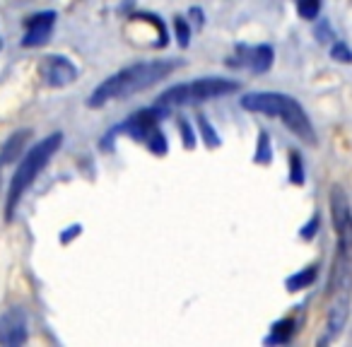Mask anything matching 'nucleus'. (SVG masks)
<instances>
[{
    "mask_svg": "<svg viewBox=\"0 0 352 347\" xmlns=\"http://www.w3.org/2000/svg\"><path fill=\"white\" fill-rule=\"evenodd\" d=\"M174 68L176 63H171V60H145V63L128 65V68L118 70L111 78L104 80L92 92V97L87 99V104L92 109H99L104 104L113 102V99H126L135 92L150 89L152 85L162 82Z\"/></svg>",
    "mask_w": 352,
    "mask_h": 347,
    "instance_id": "f257e3e1",
    "label": "nucleus"
},
{
    "mask_svg": "<svg viewBox=\"0 0 352 347\" xmlns=\"http://www.w3.org/2000/svg\"><path fill=\"white\" fill-rule=\"evenodd\" d=\"M241 107L246 111L254 113H268V116H280L283 123L294 133V135L302 137L307 145L316 142L314 135V126L309 121L307 111L294 102L287 94H278V92H251L246 97H241Z\"/></svg>",
    "mask_w": 352,
    "mask_h": 347,
    "instance_id": "f03ea898",
    "label": "nucleus"
},
{
    "mask_svg": "<svg viewBox=\"0 0 352 347\" xmlns=\"http://www.w3.org/2000/svg\"><path fill=\"white\" fill-rule=\"evenodd\" d=\"M352 304V249L338 246L328 280V335L336 337L345 328Z\"/></svg>",
    "mask_w": 352,
    "mask_h": 347,
    "instance_id": "7ed1b4c3",
    "label": "nucleus"
},
{
    "mask_svg": "<svg viewBox=\"0 0 352 347\" xmlns=\"http://www.w3.org/2000/svg\"><path fill=\"white\" fill-rule=\"evenodd\" d=\"M60 142H63V133H51L49 137L36 142L25 155V159L17 166L15 177H12V181H10V191H8V220L15 215V208H17V203H20V198L25 196V191L34 183V179L39 177L41 169L49 164L51 157L58 152Z\"/></svg>",
    "mask_w": 352,
    "mask_h": 347,
    "instance_id": "20e7f679",
    "label": "nucleus"
},
{
    "mask_svg": "<svg viewBox=\"0 0 352 347\" xmlns=\"http://www.w3.org/2000/svg\"><path fill=\"white\" fill-rule=\"evenodd\" d=\"M239 85L234 80H225V78H203V80H193V82H184L176 85V87L166 89L160 97L157 107L169 111L176 107H193V104L201 102H210L217 97H227V94L236 92Z\"/></svg>",
    "mask_w": 352,
    "mask_h": 347,
    "instance_id": "39448f33",
    "label": "nucleus"
},
{
    "mask_svg": "<svg viewBox=\"0 0 352 347\" xmlns=\"http://www.w3.org/2000/svg\"><path fill=\"white\" fill-rule=\"evenodd\" d=\"M162 113H166L164 109L160 107H152V109H142V111L133 113L131 118H128L126 123H123L118 131L128 133V135L133 137V140L138 142H145L147 147H150L155 155H164L166 152V137L164 133L160 131V118Z\"/></svg>",
    "mask_w": 352,
    "mask_h": 347,
    "instance_id": "423d86ee",
    "label": "nucleus"
},
{
    "mask_svg": "<svg viewBox=\"0 0 352 347\" xmlns=\"http://www.w3.org/2000/svg\"><path fill=\"white\" fill-rule=\"evenodd\" d=\"M331 217L338 246L340 249H352V208L340 186H333L331 191Z\"/></svg>",
    "mask_w": 352,
    "mask_h": 347,
    "instance_id": "0eeeda50",
    "label": "nucleus"
},
{
    "mask_svg": "<svg viewBox=\"0 0 352 347\" xmlns=\"http://www.w3.org/2000/svg\"><path fill=\"white\" fill-rule=\"evenodd\" d=\"M27 340V316L20 309H10L0 316V345L15 347Z\"/></svg>",
    "mask_w": 352,
    "mask_h": 347,
    "instance_id": "6e6552de",
    "label": "nucleus"
},
{
    "mask_svg": "<svg viewBox=\"0 0 352 347\" xmlns=\"http://www.w3.org/2000/svg\"><path fill=\"white\" fill-rule=\"evenodd\" d=\"M41 75H44L46 85H51V87H65V85L75 82L78 68L63 56H49L41 63Z\"/></svg>",
    "mask_w": 352,
    "mask_h": 347,
    "instance_id": "1a4fd4ad",
    "label": "nucleus"
},
{
    "mask_svg": "<svg viewBox=\"0 0 352 347\" xmlns=\"http://www.w3.org/2000/svg\"><path fill=\"white\" fill-rule=\"evenodd\" d=\"M54 25H56V12H51V10L30 17V20H27V32H25V39H22V46L32 49V46L46 44Z\"/></svg>",
    "mask_w": 352,
    "mask_h": 347,
    "instance_id": "9d476101",
    "label": "nucleus"
},
{
    "mask_svg": "<svg viewBox=\"0 0 352 347\" xmlns=\"http://www.w3.org/2000/svg\"><path fill=\"white\" fill-rule=\"evenodd\" d=\"M239 63L249 65L254 73H265L273 65V49L270 46H254V49L239 46Z\"/></svg>",
    "mask_w": 352,
    "mask_h": 347,
    "instance_id": "9b49d317",
    "label": "nucleus"
},
{
    "mask_svg": "<svg viewBox=\"0 0 352 347\" xmlns=\"http://www.w3.org/2000/svg\"><path fill=\"white\" fill-rule=\"evenodd\" d=\"M314 280H316V265H309V268L299 270L297 275L285 280V287H287V292H299V289L309 287Z\"/></svg>",
    "mask_w": 352,
    "mask_h": 347,
    "instance_id": "f8f14e48",
    "label": "nucleus"
},
{
    "mask_svg": "<svg viewBox=\"0 0 352 347\" xmlns=\"http://www.w3.org/2000/svg\"><path fill=\"white\" fill-rule=\"evenodd\" d=\"M294 328H297V323L292 321V318H285V321H280V323H275L273 326V335L268 337V345H285V342H289V337H292V333H294Z\"/></svg>",
    "mask_w": 352,
    "mask_h": 347,
    "instance_id": "ddd939ff",
    "label": "nucleus"
},
{
    "mask_svg": "<svg viewBox=\"0 0 352 347\" xmlns=\"http://www.w3.org/2000/svg\"><path fill=\"white\" fill-rule=\"evenodd\" d=\"M256 164H268L273 159V150H270V137L265 131L258 133V145H256Z\"/></svg>",
    "mask_w": 352,
    "mask_h": 347,
    "instance_id": "4468645a",
    "label": "nucleus"
},
{
    "mask_svg": "<svg viewBox=\"0 0 352 347\" xmlns=\"http://www.w3.org/2000/svg\"><path fill=\"white\" fill-rule=\"evenodd\" d=\"M289 181L297 183V186L304 183V166L297 152H289Z\"/></svg>",
    "mask_w": 352,
    "mask_h": 347,
    "instance_id": "2eb2a0df",
    "label": "nucleus"
},
{
    "mask_svg": "<svg viewBox=\"0 0 352 347\" xmlns=\"http://www.w3.org/2000/svg\"><path fill=\"white\" fill-rule=\"evenodd\" d=\"M297 10L304 20H314L321 10V0H297Z\"/></svg>",
    "mask_w": 352,
    "mask_h": 347,
    "instance_id": "dca6fc26",
    "label": "nucleus"
},
{
    "mask_svg": "<svg viewBox=\"0 0 352 347\" xmlns=\"http://www.w3.org/2000/svg\"><path fill=\"white\" fill-rule=\"evenodd\" d=\"M198 126H201V135H203V140L208 142V147H217V145H220V137H217L215 128H212L210 123H208L206 116L198 118Z\"/></svg>",
    "mask_w": 352,
    "mask_h": 347,
    "instance_id": "f3484780",
    "label": "nucleus"
},
{
    "mask_svg": "<svg viewBox=\"0 0 352 347\" xmlns=\"http://www.w3.org/2000/svg\"><path fill=\"white\" fill-rule=\"evenodd\" d=\"M176 39L182 46H188V39H191V30H188V22L184 17H176Z\"/></svg>",
    "mask_w": 352,
    "mask_h": 347,
    "instance_id": "a211bd4d",
    "label": "nucleus"
},
{
    "mask_svg": "<svg viewBox=\"0 0 352 347\" xmlns=\"http://www.w3.org/2000/svg\"><path fill=\"white\" fill-rule=\"evenodd\" d=\"M331 54H333V58L340 60V63H352V51L347 49L345 44H340V41H338V44L333 46Z\"/></svg>",
    "mask_w": 352,
    "mask_h": 347,
    "instance_id": "6ab92c4d",
    "label": "nucleus"
},
{
    "mask_svg": "<svg viewBox=\"0 0 352 347\" xmlns=\"http://www.w3.org/2000/svg\"><path fill=\"white\" fill-rule=\"evenodd\" d=\"M179 128H182V133H184V140H186V147H188V150H191V147H196V137H193L191 126H188L186 121H179Z\"/></svg>",
    "mask_w": 352,
    "mask_h": 347,
    "instance_id": "aec40b11",
    "label": "nucleus"
},
{
    "mask_svg": "<svg viewBox=\"0 0 352 347\" xmlns=\"http://www.w3.org/2000/svg\"><path fill=\"white\" fill-rule=\"evenodd\" d=\"M316 230H318V215H314L311 220H309V225L302 227V236L304 239H311V236L316 234Z\"/></svg>",
    "mask_w": 352,
    "mask_h": 347,
    "instance_id": "412c9836",
    "label": "nucleus"
},
{
    "mask_svg": "<svg viewBox=\"0 0 352 347\" xmlns=\"http://www.w3.org/2000/svg\"><path fill=\"white\" fill-rule=\"evenodd\" d=\"M0 46H3V41H0Z\"/></svg>",
    "mask_w": 352,
    "mask_h": 347,
    "instance_id": "4be33fe9",
    "label": "nucleus"
}]
</instances>
